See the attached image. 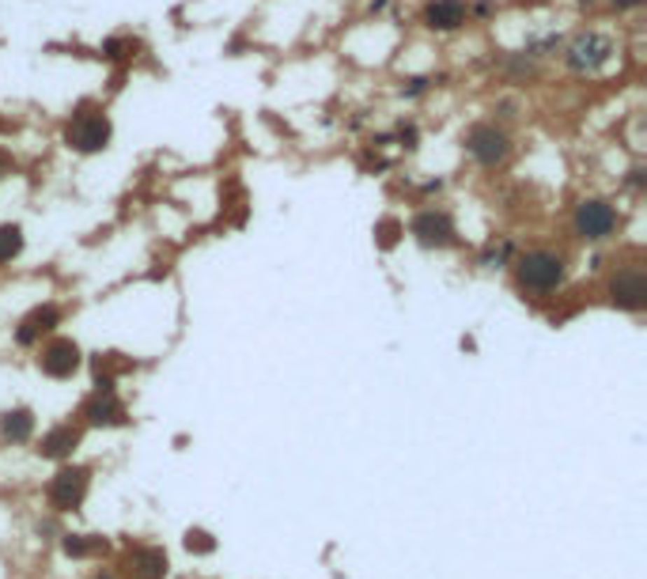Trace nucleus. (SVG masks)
I'll return each instance as SVG.
<instances>
[{
  "mask_svg": "<svg viewBox=\"0 0 647 579\" xmlns=\"http://www.w3.org/2000/svg\"><path fill=\"white\" fill-rule=\"evenodd\" d=\"M519 280L534 292H549L564 280V261L549 250H530V254L519 258Z\"/></svg>",
  "mask_w": 647,
  "mask_h": 579,
  "instance_id": "f257e3e1",
  "label": "nucleus"
},
{
  "mask_svg": "<svg viewBox=\"0 0 647 579\" xmlns=\"http://www.w3.org/2000/svg\"><path fill=\"white\" fill-rule=\"evenodd\" d=\"M609 53H613V42H609L606 34L583 31V34L571 39L564 61H568V69H576V72H594V69H602V64L609 61Z\"/></svg>",
  "mask_w": 647,
  "mask_h": 579,
  "instance_id": "f03ea898",
  "label": "nucleus"
},
{
  "mask_svg": "<svg viewBox=\"0 0 647 579\" xmlns=\"http://www.w3.org/2000/svg\"><path fill=\"white\" fill-rule=\"evenodd\" d=\"M64 137H69V144L80 148V152H99V148H106V140H110V121H106V114H95V110H80Z\"/></svg>",
  "mask_w": 647,
  "mask_h": 579,
  "instance_id": "7ed1b4c3",
  "label": "nucleus"
},
{
  "mask_svg": "<svg viewBox=\"0 0 647 579\" xmlns=\"http://www.w3.org/2000/svg\"><path fill=\"white\" fill-rule=\"evenodd\" d=\"M466 148H470V155H473V160H481L485 167L503 163V160H508V152H511L508 137H503L496 125H473L470 133H466Z\"/></svg>",
  "mask_w": 647,
  "mask_h": 579,
  "instance_id": "20e7f679",
  "label": "nucleus"
},
{
  "mask_svg": "<svg viewBox=\"0 0 647 579\" xmlns=\"http://www.w3.org/2000/svg\"><path fill=\"white\" fill-rule=\"evenodd\" d=\"M88 496V470H80V466H64V470H57V477L50 481V503L57 511H72L80 508V500Z\"/></svg>",
  "mask_w": 647,
  "mask_h": 579,
  "instance_id": "39448f33",
  "label": "nucleus"
},
{
  "mask_svg": "<svg viewBox=\"0 0 647 579\" xmlns=\"http://www.w3.org/2000/svg\"><path fill=\"white\" fill-rule=\"evenodd\" d=\"M609 300L621 311H643L647 307V280L640 269H621L609 280Z\"/></svg>",
  "mask_w": 647,
  "mask_h": 579,
  "instance_id": "423d86ee",
  "label": "nucleus"
},
{
  "mask_svg": "<svg viewBox=\"0 0 647 579\" xmlns=\"http://www.w3.org/2000/svg\"><path fill=\"white\" fill-rule=\"evenodd\" d=\"M617 228V212L606 201H583L576 209V235L579 239H606Z\"/></svg>",
  "mask_w": 647,
  "mask_h": 579,
  "instance_id": "0eeeda50",
  "label": "nucleus"
},
{
  "mask_svg": "<svg viewBox=\"0 0 647 579\" xmlns=\"http://www.w3.org/2000/svg\"><path fill=\"white\" fill-rule=\"evenodd\" d=\"M80 368V349H76V341H50L42 349V371L46 375H53V379H69L72 371Z\"/></svg>",
  "mask_w": 647,
  "mask_h": 579,
  "instance_id": "6e6552de",
  "label": "nucleus"
},
{
  "mask_svg": "<svg viewBox=\"0 0 647 579\" xmlns=\"http://www.w3.org/2000/svg\"><path fill=\"white\" fill-rule=\"evenodd\" d=\"M412 235L424 242V246H447L454 239V223L447 212H420L412 220Z\"/></svg>",
  "mask_w": 647,
  "mask_h": 579,
  "instance_id": "1a4fd4ad",
  "label": "nucleus"
},
{
  "mask_svg": "<svg viewBox=\"0 0 647 579\" xmlns=\"http://www.w3.org/2000/svg\"><path fill=\"white\" fill-rule=\"evenodd\" d=\"M83 417H88V424H121V420H125V409H121V401L114 398V390H99L95 398L83 401Z\"/></svg>",
  "mask_w": 647,
  "mask_h": 579,
  "instance_id": "9d476101",
  "label": "nucleus"
},
{
  "mask_svg": "<svg viewBox=\"0 0 647 579\" xmlns=\"http://www.w3.org/2000/svg\"><path fill=\"white\" fill-rule=\"evenodd\" d=\"M424 23L431 31H454L466 23V4L462 0H431L424 8Z\"/></svg>",
  "mask_w": 647,
  "mask_h": 579,
  "instance_id": "9b49d317",
  "label": "nucleus"
},
{
  "mask_svg": "<svg viewBox=\"0 0 647 579\" xmlns=\"http://www.w3.org/2000/svg\"><path fill=\"white\" fill-rule=\"evenodd\" d=\"M57 322H61V311H57L53 303L34 307V311H31V314H27V319L20 322V333H15V337H20V344H31V341H39L42 333H50Z\"/></svg>",
  "mask_w": 647,
  "mask_h": 579,
  "instance_id": "f8f14e48",
  "label": "nucleus"
},
{
  "mask_svg": "<svg viewBox=\"0 0 647 579\" xmlns=\"http://www.w3.org/2000/svg\"><path fill=\"white\" fill-rule=\"evenodd\" d=\"M76 443H80V432H76V428H69V424H61V428H53V432L42 435L39 454H42V459H64V454L76 451Z\"/></svg>",
  "mask_w": 647,
  "mask_h": 579,
  "instance_id": "ddd939ff",
  "label": "nucleus"
},
{
  "mask_svg": "<svg viewBox=\"0 0 647 579\" xmlns=\"http://www.w3.org/2000/svg\"><path fill=\"white\" fill-rule=\"evenodd\" d=\"M133 572L140 579H163L167 575V553H163V549H137V553H133Z\"/></svg>",
  "mask_w": 647,
  "mask_h": 579,
  "instance_id": "4468645a",
  "label": "nucleus"
},
{
  "mask_svg": "<svg viewBox=\"0 0 647 579\" xmlns=\"http://www.w3.org/2000/svg\"><path fill=\"white\" fill-rule=\"evenodd\" d=\"M0 432H4V440H12V443L31 440V432H34L31 409H12V413H4V420H0Z\"/></svg>",
  "mask_w": 647,
  "mask_h": 579,
  "instance_id": "2eb2a0df",
  "label": "nucleus"
},
{
  "mask_svg": "<svg viewBox=\"0 0 647 579\" xmlns=\"http://www.w3.org/2000/svg\"><path fill=\"white\" fill-rule=\"evenodd\" d=\"M23 250V231L15 223H0V261H12Z\"/></svg>",
  "mask_w": 647,
  "mask_h": 579,
  "instance_id": "dca6fc26",
  "label": "nucleus"
},
{
  "mask_svg": "<svg viewBox=\"0 0 647 579\" xmlns=\"http://www.w3.org/2000/svg\"><path fill=\"white\" fill-rule=\"evenodd\" d=\"M99 549H106V541H102V538H88V534H69V538H64V553H69V557H91V553H99Z\"/></svg>",
  "mask_w": 647,
  "mask_h": 579,
  "instance_id": "f3484780",
  "label": "nucleus"
},
{
  "mask_svg": "<svg viewBox=\"0 0 647 579\" xmlns=\"http://www.w3.org/2000/svg\"><path fill=\"white\" fill-rule=\"evenodd\" d=\"M401 235V223L398 220H379V228H375V242H379L382 250H390L394 242H398Z\"/></svg>",
  "mask_w": 647,
  "mask_h": 579,
  "instance_id": "a211bd4d",
  "label": "nucleus"
},
{
  "mask_svg": "<svg viewBox=\"0 0 647 579\" xmlns=\"http://www.w3.org/2000/svg\"><path fill=\"white\" fill-rule=\"evenodd\" d=\"M186 549H190V553H212L216 541H212V534H204V530H190V534H186Z\"/></svg>",
  "mask_w": 647,
  "mask_h": 579,
  "instance_id": "6ab92c4d",
  "label": "nucleus"
},
{
  "mask_svg": "<svg viewBox=\"0 0 647 579\" xmlns=\"http://www.w3.org/2000/svg\"><path fill=\"white\" fill-rule=\"evenodd\" d=\"M428 88V80H409V88H405V95H420V91Z\"/></svg>",
  "mask_w": 647,
  "mask_h": 579,
  "instance_id": "aec40b11",
  "label": "nucleus"
},
{
  "mask_svg": "<svg viewBox=\"0 0 647 579\" xmlns=\"http://www.w3.org/2000/svg\"><path fill=\"white\" fill-rule=\"evenodd\" d=\"M121 50H125V46H121V42H106V57H125V53H121Z\"/></svg>",
  "mask_w": 647,
  "mask_h": 579,
  "instance_id": "412c9836",
  "label": "nucleus"
},
{
  "mask_svg": "<svg viewBox=\"0 0 647 579\" xmlns=\"http://www.w3.org/2000/svg\"><path fill=\"white\" fill-rule=\"evenodd\" d=\"M617 8H636V4H643V0H613Z\"/></svg>",
  "mask_w": 647,
  "mask_h": 579,
  "instance_id": "4be33fe9",
  "label": "nucleus"
}]
</instances>
